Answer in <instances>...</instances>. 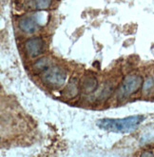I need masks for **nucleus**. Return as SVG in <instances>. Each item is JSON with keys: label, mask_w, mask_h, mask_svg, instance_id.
Listing matches in <instances>:
<instances>
[{"label": "nucleus", "mask_w": 154, "mask_h": 157, "mask_svg": "<svg viewBox=\"0 0 154 157\" xmlns=\"http://www.w3.org/2000/svg\"><path fill=\"white\" fill-rule=\"evenodd\" d=\"M141 156H154V154L152 152H143Z\"/></svg>", "instance_id": "obj_12"}, {"label": "nucleus", "mask_w": 154, "mask_h": 157, "mask_svg": "<svg viewBox=\"0 0 154 157\" xmlns=\"http://www.w3.org/2000/svg\"><path fill=\"white\" fill-rule=\"evenodd\" d=\"M33 17L35 18L36 22L39 26H43L48 22L49 19V14L46 12H40V13H36Z\"/></svg>", "instance_id": "obj_10"}, {"label": "nucleus", "mask_w": 154, "mask_h": 157, "mask_svg": "<svg viewBox=\"0 0 154 157\" xmlns=\"http://www.w3.org/2000/svg\"><path fill=\"white\" fill-rule=\"evenodd\" d=\"M80 90L79 80L77 78H71L70 81L68 83L64 91H63V97L67 99H72L78 95Z\"/></svg>", "instance_id": "obj_7"}, {"label": "nucleus", "mask_w": 154, "mask_h": 157, "mask_svg": "<svg viewBox=\"0 0 154 157\" xmlns=\"http://www.w3.org/2000/svg\"><path fill=\"white\" fill-rule=\"evenodd\" d=\"M67 78L66 71L58 66H51L42 73L41 79L50 88L58 89L64 85Z\"/></svg>", "instance_id": "obj_2"}, {"label": "nucleus", "mask_w": 154, "mask_h": 157, "mask_svg": "<svg viewBox=\"0 0 154 157\" xmlns=\"http://www.w3.org/2000/svg\"><path fill=\"white\" fill-rule=\"evenodd\" d=\"M143 85V77L139 75H130L126 76L120 85L117 92L119 100L126 99L135 92H137Z\"/></svg>", "instance_id": "obj_3"}, {"label": "nucleus", "mask_w": 154, "mask_h": 157, "mask_svg": "<svg viewBox=\"0 0 154 157\" xmlns=\"http://www.w3.org/2000/svg\"><path fill=\"white\" fill-rule=\"evenodd\" d=\"M153 87H154V80L153 78H148L146 81L144 82V84H143V92H144V94H146V95H148L151 90H153Z\"/></svg>", "instance_id": "obj_11"}, {"label": "nucleus", "mask_w": 154, "mask_h": 157, "mask_svg": "<svg viewBox=\"0 0 154 157\" xmlns=\"http://www.w3.org/2000/svg\"><path fill=\"white\" fill-rule=\"evenodd\" d=\"M98 81L97 78L92 75H86L81 83V90H83L84 94H92L97 89Z\"/></svg>", "instance_id": "obj_5"}, {"label": "nucleus", "mask_w": 154, "mask_h": 157, "mask_svg": "<svg viewBox=\"0 0 154 157\" xmlns=\"http://www.w3.org/2000/svg\"><path fill=\"white\" fill-rule=\"evenodd\" d=\"M25 50L29 56L37 57L46 50V43L41 37H32L25 42Z\"/></svg>", "instance_id": "obj_4"}, {"label": "nucleus", "mask_w": 154, "mask_h": 157, "mask_svg": "<svg viewBox=\"0 0 154 157\" xmlns=\"http://www.w3.org/2000/svg\"><path fill=\"white\" fill-rule=\"evenodd\" d=\"M51 59L49 57H42L36 60L32 65V71L34 75H42L51 67Z\"/></svg>", "instance_id": "obj_9"}, {"label": "nucleus", "mask_w": 154, "mask_h": 157, "mask_svg": "<svg viewBox=\"0 0 154 157\" xmlns=\"http://www.w3.org/2000/svg\"><path fill=\"white\" fill-rule=\"evenodd\" d=\"M38 24L36 22L35 18L32 16H26L23 17L19 21L20 30L26 33H33L38 28Z\"/></svg>", "instance_id": "obj_6"}, {"label": "nucleus", "mask_w": 154, "mask_h": 157, "mask_svg": "<svg viewBox=\"0 0 154 157\" xmlns=\"http://www.w3.org/2000/svg\"><path fill=\"white\" fill-rule=\"evenodd\" d=\"M53 3V0H24L25 6L29 10L43 11L51 8Z\"/></svg>", "instance_id": "obj_8"}, {"label": "nucleus", "mask_w": 154, "mask_h": 157, "mask_svg": "<svg viewBox=\"0 0 154 157\" xmlns=\"http://www.w3.org/2000/svg\"><path fill=\"white\" fill-rule=\"evenodd\" d=\"M144 115H132L121 119L104 118L96 122V125L106 131H111L114 132L128 133L136 130L137 127L144 121Z\"/></svg>", "instance_id": "obj_1"}]
</instances>
